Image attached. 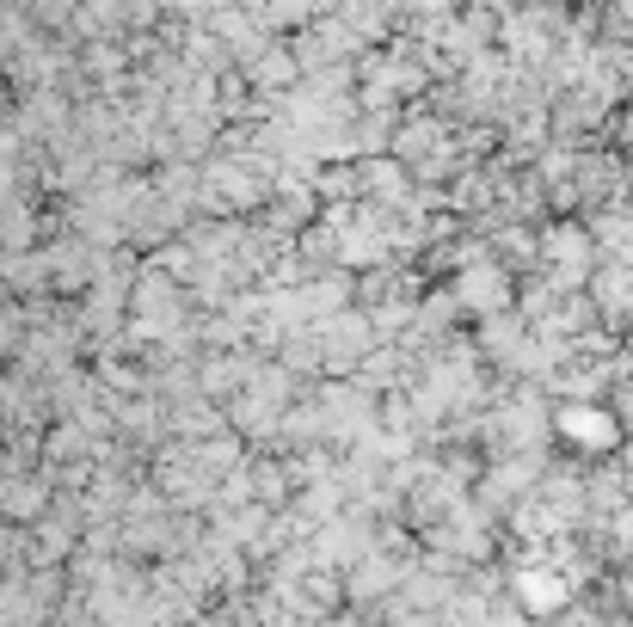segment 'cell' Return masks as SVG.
I'll return each instance as SVG.
<instances>
[{"label":"cell","mask_w":633,"mask_h":627,"mask_svg":"<svg viewBox=\"0 0 633 627\" xmlns=\"http://www.w3.org/2000/svg\"><path fill=\"white\" fill-rule=\"evenodd\" d=\"M566 431H572V443H584V449H609V443H615V418H609V412H566Z\"/></svg>","instance_id":"1"}]
</instances>
